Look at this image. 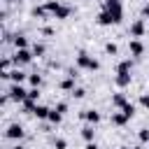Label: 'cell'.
I'll list each match as a JSON object with an SVG mask.
<instances>
[{
	"mask_svg": "<svg viewBox=\"0 0 149 149\" xmlns=\"http://www.w3.org/2000/svg\"><path fill=\"white\" fill-rule=\"evenodd\" d=\"M121 112H123L128 119H133V116H135V105H133V102H126V105L121 107Z\"/></svg>",
	"mask_w": 149,
	"mask_h": 149,
	"instance_id": "obj_22",
	"label": "cell"
},
{
	"mask_svg": "<svg viewBox=\"0 0 149 149\" xmlns=\"http://www.w3.org/2000/svg\"><path fill=\"white\" fill-rule=\"evenodd\" d=\"M126 102H128V100H126V95H123V93H114V95H112V107L121 109Z\"/></svg>",
	"mask_w": 149,
	"mask_h": 149,
	"instance_id": "obj_16",
	"label": "cell"
},
{
	"mask_svg": "<svg viewBox=\"0 0 149 149\" xmlns=\"http://www.w3.org/2000/svg\"><path fill=\"white\" fill-rule=\"evenodd\" d=\"M130 119L123 114V112H112V126H126Z\"/></svg>",
	"mask_w": 149,
	"mask_h": 149,
	"instance_id": "obj_14",
	"label": "cell"
},
{
	"mask_svg": "<svg viewBox=\"0 0 149 149\" xmlns=\"http://www.w3.org/2000/svg\"><path fill=\"white\" fill-rule=\"evenodd\" d=\"M133 149H144V147H142V144H137V147H133Z\"/></svg>",
	"mask_w": 149,
	"mask_h": 149,
	"instance_id": "obj_37",
	"label": "cell"
},
{
	"mask_svg": "<svg viewBox=\"0 0 149 149\" xmlns=\"http://www.w3.org/2000/svg\"><path fill=\"white\" fill-rule=\"evenodd\" d=\"M44 51H47L44 44H35V47H33V54H35V56H44Z\"/></svg>",
	"mask_w": 149,
	"mask_h": 149,
	"instance_id": "obj_30",
	"label": "cell"
},
{
	"mask_svg": "<svg viewBox=\"0 0 149 149\" xmlns=\"http://www.w3.org/2000/svg\"><path fill=\"white\" fill-rule=\"evenodd\" d=\"M44 7H47V12L54 19H68L70 16V7L68 5H61L58 0H49V2H44Z\"/></svg>",
	"mask_w": 149,
	"mask_h": 149,
	"instance_id": "obj_1",
	"label": "cell"
},
{
	"mask_svg": "<svg viewBox=\"0 0 149 149\" xmlns=\"http://www.w3.org/2000/svg\"><path fill=\"white\" fill-rule=\"evenodd\" d=\"M49 112H51V109H49L47 105H40V102H37V107H35V112H33V114H35L40 121H47V119H49Z\"/></svg>",
	"mask_w": 149,
	"mask_h": 149,
	"instance_id": "obj_13",
	"label": "cell"
},
{
	"mask_svg": "<svg viewBox=\"0 0 149 149\" xmlns=\"http://www.w3.org/2000/svg\"><path fill=\"white\" fill-rule=\"evenodd\" d=\"M5 93H7V95H9V100H14V102H23V100L28 98V91H26L21 84H12Z\"/></svg>",
	"mask_w": 149,
	"mask_h": 149,
	"instance_id": "obj_3",
	"label": "cell"
},
{
	"mask_svg": "<svg viewBox=\"0 0 149 149\" xmlns=\"http://www.w3.org/2000/svg\"><path fill=\"white\" fill-rule=\"evenodd\" d=\"M54 147H56V149H68V142H65L63 137H56V140H54Z\"/></svg>",
	"mask_w": 149,
	"mask_h": 149,
	"instance_id": "obj_29",
	"label": "cell"
},
{
	"mask_svg": "<svg viewBox=\"0 0 149 149\" xmlns=\"http://www.w3.org/2000/svg\"><path fill=\"white\" fill-rule=\"evenodd\" d=\"M9 79H12V84H23V81L28 79V74L16 68V70H9Z\"/></svg>",
	"mask_w": 149,
	"mask_h": 149,
	"instance_id": "obj_12",
	"label": "cell"
},
{
	"mask_svg": "<svg viewBox=\"0 0 149 149\" xmlns=\"http://www.w3.org/2000/svg\"><path fill=\"white\" fill-rule=\"evenodd\" d=\"M116 72H133V61H130V58L121 61V63L116 65Z\"/></svg>",
	"mask_w": 149,
	"mask_h": 149,
	"instance_id": "obj_19",
	"label": "cell"
},
{
	"mask_svg": "<svg viewBox=\"0 0 149 149\" xmlns=\"http://www.w3.org/2000/svg\"><path fill=\"white\" fill-rule=\"evenodd\" d=\"M30 14H33V16H47L49 12H47V7L42 5V7H33V12H30Z\"/></svg>",
	"mask_w": 149,
	"mask_h": 149,
	"instance_id": "obj_26",
	"label": "cell"
},
{
	"mask_svg": "<svg viewBox=\"0 0 149 149\" xmlns=\"http://www.w3.org/2000/svg\"><path fill=\"white\" fill-rule=\"evenodd\" d=\"M128 51H130L133 56H142V54H144V44H142L140 40H135V37H133V40L128 42Z\"/></svg>",
	"mask_w": 149,
	"mask_h": 149,
	"instance_id": "obj_10",
	"label": "cell"
},
{
	"mask_svg": "<svg viewBox=\"0 0 149 149\" xmlns=\"http://www.w3.org/2000/svg\"><path fill=\"white\" fill-rule=\"evenodd\" d=\"M95 21H98V26H112V23H116V21H114V16H112L107 9H102V12L95 16Z\"/></svg>",
	"mask_w": 149,
	"mask_h": 149,
	"instance_id": "obj_9",
	"label": "cell"
},
{
	"mask_svg": "<svg viewBox=\"0 0 149 149\" xmlns=\"http://www.w3.org/2000/svg\"><path fill=\"white\" fill-rule=\"evenodd\" d=\"M105 9L114 16V21H116V23H121V19H123V7H121V0H119V2H105Z\"/></svg>",
	"mask_w": 149,
	"mask_h": 149,
	"instance_id": "obj_6",
	"label": "cell"
},
{
	"mask_svg": "<svg viewBox=\"0 0 149 149\" xmlns=\"http://www.w3.org/2000/svg\"><path fill=\"white\" fill-rule=\"evenodd\" d=\"M23 135H26V130H23L21 123H9L7 130H5V137H7V140H21Z\"/></svg>",
	"mask_w": 149,
	"mask_h": 149,
	"instance_id": "obj_5",
	"label": "cell"
},
{
	"mask_svg": "<svg viewBox=\"0 0 149 149\" xmlns=\"http://www.w3.org/2000/svg\"><path fill=\"white\" fill-rule=\"evenodd\" d=\"M12 42H14L16 49H28V37H26V35H19V33H16Z\"/></svg>",
	"mask_w": 149,
	"mask_h": 149,
	"instance_id": "obj_15",
	"label": "cell"
},
{
	"mask_svg": "<svg viewBox=\"0 0 149 149\" xmlns=\"http://www.w3.org/2000/svg\"><path fill=\"white\" fill-rule=\"evenodd\" d=\"M47 121H49V123H56V126H58V123L63 121V114H61V112H58V109L54 107V109L49 112V119H47Z\"/></svg>",
	"mask_w": 149,
	"mask_h": 149,
	"instance_id": "obj_20",
	"label": "cell"
},
{
	"mask_svg": "<svg viewBox=\"0 0 149 149\" xmlns=\"http://www.w3.org/2000/svg\"><path fill=\"white\" fill-rule=\"evenodd\" d=\"M21 105H23V112H28V114H33V112H35V107H37V102H35V100H30V98H26Z\"/></svg>",
	"mask_w": 149,
	"mask_h": 149,
	"instance_id": "obj_21",
	"label": "cell"
},
{
	"mask_svg": "<svg viewBox=\"0 0 149 149\" xmlns=\"http://www.w3.org/2000/svg\"><path fill=\"white\" fill-rule=\"evenodd\" d=\"M119 149H128V147H119Z\"/></svg>",
	"mask_w": 149,
	"mask_h": 149,
	"instance_id": "obj_40",
	"label": "cell"
},
{
	"mask_svg": "<svg viewBox=\"0 0 149 149\" xmlns=\"http://www.w3.org/2000/svg\"><path fill=\"white\" fill-rule=\"evenodd\" d=\"M137 140H140L142 144H147V142H149V130H147V128H142V130L137 133Z\"/></svg>",
	"mask_w": 149,
	"mask_h": 149,
	"instance_id": "obj_28",
	"label": "cell"
},
{
	"mask_svg": "<svg viewBox=\"0 0 149 149\" xmlns=\"http://www.w3.org/2000/svg\"><path fill=\"white\" fill-rule=\"evenodd\" d=\"M93 135H95L93 123H88V126H84V128H81V137H84L86 142H93Z\"/></svg>",
	"mask_w": 149,
	"mask_h": 149,
	"instance_id": "obj_18",
	"label": "cell"
},
{
	"mask_svg": "<svg viewBox=\"0 0 149 149\" xmlns=\"http://www.w3.org/2000/svg\"><path fill=\"white\" fill-rule=\"evenodd\" d=\"M28 98L37 102V100H40V86H33V88H28Z\"/></svg>",
	"mask_w": 149,
	"mask_h": 149,
	"instance_id": "obj_25",
	"label": "cell"
},
{
	"mask_svg": "<svg viewBox=\"0 0 149 149\" xmlns=\"http://www.w3.org/2000/svg\"><path fill=\"white\" fill-rule=\"evenodd\" d=\"M7 2H21V0H7Z\"/></svg>",
	"mask_w": 149,
	"mask_h": 149,
	"instance_id": "obj_39",
	"label": "cell"
},
{
	"mask_svg": "<svg viewBox=\"0 0 149 149\" xmlns=\"http://www.w3.org/2000/svg\"><path fill=\"white\" fill-rule=\"evenodd\" d=\"M12 63H14L12 58H2V63H0V72H9V70H12Z\"/></svg>",
	"mask_w": 149,
	"mask_h": 149,
	"instance_id": "obj_23",
	"label": "cell"
},
{
	"mask_svg": "<svg viewBox=\"0 0 149 149\" xmlns=\"http://www.w3.org/2000/svg\"><path fill=\"white\" fill-rule=\"evenodd\" d=\"M105 51H107L109 56H116V51H119V47H116L114 42H107V44H105Z\"/></svg>",
	"mask_w": 149,
	"mask_h": 149,
	"instance_id": "obj_27",
	"label": "cell"
},
{
	"mask_svg": "<svg viewBox=\"0 0 149 149\" xmlns=\"http://www.w3.org/2000/svg\"><path fill=\"white\" fill-rule=\"evenodd\" d=\"M72 95H74V98H84V95H86V91H84V88H74V91H72Z\"/></svg>",
	"mask_w": 149,
	"mask_h": 149,
	"instance_id": "obj_32",
	"label": "cell"
},
{
	"mask_svg": "<svg viewBox=\"0 0 149 149\" xmlns=\"http://www.w3.org/2000/svg\"><path fill=\"white\" fill-rule=\"evenodd\" d=\"M81 119L95 126V123L100 121V112H95V109H84V112H81Z\"/></svg>",
	"mask_w": 149,
	"mask_h": 149,
	"instance_id": "obj_11",
	"label": "cell"
},
{
	"mask_svg": "<svg viewBox=\"0 0 149 149\" xmlns=\"http://www.w3.org/2000/svg\"><path fill=\"white\" fill-rule=\"evenodd\" d=\"M33 56H35V54H33L30 49H16V54L12 56V61H14V65L19 68V65H28V63L33 61Z\"/></svg>",
	"mask_w": 149,
	"mask_h": 149,
	"instance_id": "obj_4",
	"label": "cell"
},
{
	"mask_svg": "<svg viewBox=\"0 0 149 149\" xmlns=\"http://www.w3.org/2000/svg\"><path fill=\"white\" fill-rule=\"evenodd\" d=\"M105 2H119V0H105Z\"/></svg>",
	"mask_w": 149,
	"mask_h": 149,
	"instance_id": "obj_38",
	"label": "cell"
},
{
	"mask_svg": "<svg viewBox=\"0 0 149 149\" xmlns=\"http://www.w3.org/2000/svg\"><path fill=\"white\" fill-rule=\"evenodd\" d=\"M84 149H98V147H95V142H86V147H84Z\"/></svg>",
	"mask_w": 149,
	"mask_h": 149,
	"instance_id": "obj_35",
	"label": "cell"
},
{
	"mask_svg": "<svg viewBox=\"0 0 149 149\" xmlns=\"http://www.w3.org/2000/svg\"><path fill=\"white\" fill-rule=\"evenodd\" d=\"M77 68H79V70H91V72H95V70L100 68V63H98L93 56L79 51V54H77Z\"/></svg>",
	"mask_w": 149,
	"mask_h": 149,
	"instance_id": "obj_2",
	"label": "cell"
},
{
	"mask_svg": "<svg viewBox=\"0 0 149 149\" xmlns=\"http://www.w3.org/2000/svg\"><path fill=\"white\" fill-rule=\"evenodd\" d=\"M12 149H23V147H21V144H14V147H12Z\"/></svg>",
	"mask_w": 149,
	"mask_h": 149,
	"instance_id": "obj_36",
	"label": "cell"
},
{
	"mask_svg": "<svg viewBox=\"0 0 149 149\" xmlns=\"http://www.w3.org/2000/svg\"><path fill=\"white\" fill-rule=\"evenodd\" d=\"M144 28H147V26H144V19H137V21H133V23H130L128 35H130V37H135V40H140V37L144 35Z\"/></svg>",
	"mask_w": 149,
	"mask_h": 149,
	"instance_id": "obj_7",
	"label": "cell"
},
{
	"mask_svg": "<svg viewBox=\"0 0 149 149\" xmlns=\"http://www.w3.org/2000/svg\"><path fill=\"white\" fill-rule=\"evenodd\" d=\"M140 105H142L144 109H149V95H147V93H142V95H140Z\"/></svg>",
	"mask_w": 149,
	"mask_h": 149,
	"instance_id": "obj_31",
	"label": "cell"
},
{
	"mask_svg": "<svg viewBox=\"0 0 149 149\" xmlns=\"http://www.w3.org/2000/svg\"><path fill=\"white\" fill-rule=\"evenodd\" d=\"M142 19H149V2L142 7Z\"/></svg>",
	"mask_w": 149,
	"mask_h": 149,
	"instance_id": "obj_34",
	"label": "cell"
},
{
	"mask_svg": "<svg viewBox=\"0 0 149 149\" xmlns=\"http://www.w3.org/2000/svg\"><path fill=\"white\" fill-rule=\"evenodd\" d=\"M56 109H58L61 114H65V112H68V102H58V105H56Z\"/></svg>",
	"mask_w": 149,
	"mask_h": 149,
	"instance_id": "obj_33",
	"label": "cell"
},
{
	"mask_svg": "<svg viewBox=\"0 0 149 149\" xmlns=\"http://www.w3.org/2000/svg\"><path fill=\"white\" fill-rule=\"evenodd\" d=\"M130 81H133V74H130V72H116V77H114V84H116L119 88L130 86Z\"/></svg>",
	"mask_w": 149,
	"mask_h": 149,
	"instance_id": "obj_8",
	"label": "cell"
},
{
	"mask_svg": "<svg viewBox=\"0 0 149 149\" xmlns=\"http://www.w3.org/2000/svg\"><path fill=\"white\" fill-rule=\"evenodd\" d=\"M28 81H30V86H40L42 84V77L37 72H33V74H28Z\"/></svg>",
	"mask_w": 149,
	"mask_h": 149,
	"instance_id": "obj_24",
	"label": "cell"
},
{
	"mask_svg": "<svg viewBox=\"0 0 149 149\" xmlns=\"http://www.w3.org/2000/svg\"><path fill=\"white\" fill-rule=\"evenodd\" d=\"M58 86H61L63 91H74V77H72V74H68V77H65Z\"/></svg>",
	"mask_w": 149,
	"mask_h": 149,
	"instance_id": "obj_17",
	"label": "cell"
}]
</instances>
